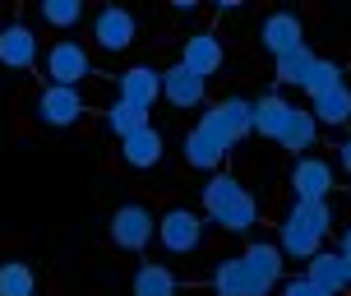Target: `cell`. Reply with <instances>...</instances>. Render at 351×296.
<instances>
[{"mask_svg":"<svg viewBox=\"0 0 351 296\" xmlns=\"http://www.w3.org/2000/svg\"><path fill=\"white\" fill-rule=\"evenodd\" d=\"M204 213H208L222 231H231V236H245L250 227L259 223V204H254L250 190L227 172H217L208 185H204Z\"/></svg>","mask_w":351,"mask_h":296,"instance_id":"cell-1","label":"cell"},{"mask_svg":"<svg viewBox=\"0 0 351 296\" xmlns=\"http://www.w3.org/2000/svg\"><path fill=\"white\" fill-rule=\"evenodd\" d=\"M328 227H333V213L328 204H310V199H296L287 218H282V255H291V260H315L319 250H324V236H328Z\"/></svg>","mask_w":351,"mask_h":296,"instance_id":"cell-2","label":"cell"},{"mask_svg":"<svg viewBox=\"0 0 351 296\" xmlns=\"http://www.w3.org/2000/svg\"><path fill=\"white\" fill-rule=\"evenodd\" d=\"M227 153H231V139L222 135V125L213 121V111H204V116H199V125L185 135V162H190V167H199V172H213V167H217Z\"/></svg>","mask_w":351,"mask_h":296,"instance_id":"cell-3","label":"cell"},{"mask_svg":"<svg viewBox=\"0 0 351 296\" xmlns=\"http://www.w3.org/2000/svg\"><path fill=\"white\" fill-rule=\"evenodd\" d=\"M158 241L171 255H194L204 245V218L194 209H167L158 218Z\"/></svg>","mask_w":351,"mask_h":296,"instance_id":"cell-4","label":"cell"},{"mask_svg":"<svg viewBox=\"0 0 351 296\" xmlns=\"http://www.w3.org/2000/svg\"><path fill=\"white\" fill-rule=\"evenodd\" d=\"M139 37V19L130 14L125 5H102L97 19H93V42L102 52H130Z\"/></svg>","mask_w":351,"mask_h":296,"instance_id":"cell-5","label":"cell"},{"mask_svg":"<svg viewBox=\"0 0 351 296\" xmlns=\"http://www.w3.org/2000/svg\"><path fill=\"white\" fill-rule=\"evenodd\" d=\"M158 236V218L143 209V204H121L111 213V241L121 250H143V245Z\"/></svg>","mask_w":351,"mask_h":296,"instance_id":"cell-6","label":"cell"},{"mask_svg":"<svg viewBox=\"0 0 351 296\" xmlns=\"http://www.w3.org/2000/svg\"><path fill=\"white\" fill-rule=\"evenodd\" d=\"M259 47L273 56V60H282V56H291L296 47H305V28H300V19L291 14V10L268 14L259 23Z\"/></svg>","mask_w":351,"mask_h":296,"instance_id":"cell-7","label":"cell"},{"mask_svg":"<svg viewBox=\"0 0 351 296\" xmlns=\"http://www.w3.org/2000/svg\"><path fill=\"white\" fill-rule=\"evenodd\" d=\"M88 74H93V60H88V52L79 42H56L47 52V79L56 88H74V84H84Z\"/></svg>","mask_w":351,"mask_h":296,"instance_id":"cell-8","label":"cell"},{"mask_svg":"<svg viewBox=\"0 0 351 296\" xmlns=\"http://www.w3.org/2000/svg\"><path fill=\"white\" fill-rule=\"evenodd\" d=\"M291 194L310 199V204H328V194H333V167L324 157H296V167H291Z\"/></svg>","mask_w":351,"mask_h":296,"instance_id":"cell-9","label":"cell"},{"mask_svg":"<svg viewBox=\"0 0 351 296\" xmlns=\"http://www.w3.org/2000/svg\"><path fill=\"white\" fill-rule=\"evenodd\" d=\"M213 292H217V296H268L273 287H268V282L245 264V255H236V260L217 264V273H213Z\"/></svg>","mask_w":351,"mask_h":296,"instance_id":"cell-10","label":"cell"},{"mask_svg":"<svg viewBox=\"0 0 351 296\" xmlns=\"http://www.w3.org/2000/svg\"><path fill=\"white\" fill-rule=\"evenodd\" d=\"M79 116H84V98H79L74 88H56V84L42 88V98H37V121L42 125L65 130V125H74Z\"/></svg>","mask_w":351,"mask_h":296,"instance_id":"cell-11","label":"cell"},{"mask_svg":"<svg viewBox=\"0 0 351 296\" xmlns=\"http://www.w3.org/2000/svg\"><path fill=\"white\" fill-rule=\"evenodd\" d=\"M291 111H296V106L287 102L282 93H263L259 102H250V135L278 144V135L287 130V121H291Z\"/></svg>","mask_w":351,"mask_h":296,"instance_id":"cell-12","label":"cell"},{"mask_svg":"<svg viewBox=\"0 0 351 296\" xmlns=\"http://www.w3.org/2000/svg\"><path fill=\"white\" fill-rule=\"evenodd\" d=\"M162 98H167L171 106H180V111L204 106V98H208V79L190 74L185 65H171V70H162Z\"/></svg>","mask_w":351,"mask_h":296,"instance_id":"cell-13","label":"cell"},{"mask_svg":"<svg viewBox=\"0 0 351 296\" xmlns=\"http://www.w3.org/2000/svg\"><path fill=\"white\" fill-rule=\"evenodd\" d=\"M37 60V37L28 23H10L0 28V65L5 70H28Z\"/></svg>","mask_w":351,"mask_h":296,"instance_id":"cell-14","label":"cell"},{"mask_svg":"<svg viewBox=\"0 0 351 296\" xmlns=\"http://www.w3.org/2000/svg\"><path fill=\"white\" fill-rule=\"evenodd\" d=\"M305 278L315 282V287H324L328 296L347 292L351 278H347V260H342V250H319L315 260L305 264Z\"/></svg>","mask_w":351,"mask_h":296,"instance_id":"cell-15","label":"cell"},{"mask_svg":"<svg viewBox=\"0 0 351 296\" xmlns=\"http://www.w3.org/2000/svg\"><path fill=\"white\" fill-rule=\"evenodd\" d=\"M180 65L190 74H199V79H208V74L222 70V42L213 33H194L190 42H185V52H180Z\"/></svg>","mask_w":351,"mask_h":296,"instance_id":"cell-16","label":"cell"},{"mask_svg":"<svg viewBox=\"0 0 351 296\" xmlns=\"http://www.w3.org/2000/svg\"><path fill=\"white\" fill-rule=\"evenodd\" d=\"M162 135L153 130V125H143L139 135H130V139H121V162L125 167H134V172H148V167H158L162 162Z\"/></svg>","mask_w":351,"mask_h":296,"instance_id":"cell-17","label":"cell"},{"mask_svg":"<svg viewBox=\"0 0 351 296\" xmlns=\"http://www.w3.org/2000/svg\"><path fill=\"white\" fill-rule=\"evenodd\" d=\"M158 93H162V74H158V70H148V65H134V70H125V74H121V102H130V106H139V111H148V106L158 102Z\"/></svg>","mask_w":351,"mask_h":296,"instance_id":"cell-18","label":"cell"},{"mask_svg":"<svg viewBox=\"0 0 351 296\" xmlns=\"http://www.w3.org/2000/svg\"><path fill=\"white\" fill-rule=\"evenodd\" d=\"M319 139V121H315V111H305V106H296L291 111V121H287V130L278 135V148H287V153H310Z\"/></svg>","mask_w":351,"mask_h":296,"instance_id":"cell-19","label":"cell"},{"mask_svg":"<svg viewBox=\"0 0 351 296\" xmlns=\"http://www.w3.org/2000/svg\"><path fill=\"white\" fill-rule=\"evenodd\" d=\"M213 121L222 125V135L231 139V148L250 135V102L245 98H227V102H217L213 106Z\"/></svg>","mask_w":351,"mask_h":296,"instance_id":"cell-20","label":"cell"},{"mask_svg":"<svg viewBox=\"0 0 351 296\" xmlns=\"http://www.w3.org/2000/svg\"><path fill=\"white\" fill-rule=\"evenodd\" d=\"M315 121L319 125H347L351 121V88L347 84H337V88H328L324 98H315Z\"/></svg>","mask_w":351,"mask_h":296,"instance_id":"cell-21","label":"cell"},{"mask_svg":"<svg viewBox=\"0 0 351 296\" xmlns=\"http://www.w3.org/2000/svg\"><path fill=\"white\" fill-rule=\"evenodd\" d=\"M180 292V282L167 264H139V273H134V296H176Z\"/></svg>","mask_w":351,"mask_h":296,"instance_id":"cell-22","label":"cell"},{"mask_svg":"<svg viewBox=\"0 0 351 296\" xmlns=\"http://www.w3.org/2000/svg\"><path fill=\"white\" fill-rule=\"evenodd\" d=\"M315 60H319V56L310 52V47H296L291 56H282V60H278V84L305 88V79H310V70H315Z\"/></svg>","mask_w":351,"mask_h":296,"instance_id":"cell-23","label":"cell"},{"mask_svg":"<svg viewBox=\"0 0 351 296\" xmlns=\"http://www.w3.org/2000/svg\"><path fill=\"white\" fill-rule=\"evenodd\" d=\"M33 292H37V278L23 260L0 264V296H33Z\"/></svg>","mask_w":351,"mask_h":296,"instance_id":"cell-24","label":"cell"},{"mask_svg":"<svg viewBox=\"0 0 351 296\" xmlns=\"http://www.w3.org/2000/svg\"><path fill=\"white\" fill-rule=\"evenodd\" d=\"M106 125H111V135L130 139V135H139L143 125H148V111H139V106H130V102H116L106 111Z\"/></svg>","mask_w":351,"mask_h":296,"instance_id":"cell-25","label":"cell"},{"mask_svg":"<svg viewBox=\"0 0 351 296\" xmlns=\"http://www.w3.org/2000/svg\"><path fill=\"white\" fill-rule=\"evenodd\" d=\"M337 84H347V79H342V65L319 56L315 70H310V79H305V93H310V98H324V93H328V88H337Z\"/></svg>","mask_w":351,"mask_h":296,"instance_id":"cell-26","label":"cell"},{"mask_svg":"<svg viewBox=\"0 0 351 296\" xmlns=\"http://www.w3.org/2000/svg\"><path fill=\"white\" fill-rule=\"evenodd\" d=\"M37 14L47 19L51 28H74V23L84 19V5H79V0H42Z\"/></svg>","mask_w":351,"mask_h":296,"instance_id":"cell-27","label":"cell"},{"mask_svg":"<svg viewBox=\"0 0 351 296\" xmlns=\"http://www.w3.org/2000/svg\"><path fill=\"white\" fill-rule=\"evenodd\" d=\"M278 296H328V292H324V287H315V282L300 273V278H287V282H282Z\"/></svg>","mask_w":351,"mask_h":296,"instance_id":"cell-28","label":"cell"},{"mask_svg":"<svg viewBox=\"0 0 351 296\" xmlns=\"http://www.w3.org/2000/svg\"><path fill=\"white\" fill-rule=\"evenodd\" d=\"M337 250H342V260H347V278H351V223L342 227V245H337Z\"/></svg>","mask_w":351,"mask_h":296,"instance_id":"cell-29","label":"cell"},{"mask_svg":"<svg viewBox=\"0 0 351 296\" xmlns=\"http://www.w3.org/2000/svg\"><path fill=\"white\" fill-rule=\"evenodd\" d=\"M342 172H347V176H351V139H347V144H342Z\"/></svg>","mask_w":351,"mask_h":296,"instance_id":"cell-30","label":"cell"}]
</instances>
